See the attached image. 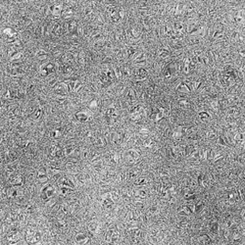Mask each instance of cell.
Segmentation results:
<instances>
[{
  "label": "cell",
  "mask_w": 245,
  "mask_h": 245,
  "mask_svg": "<svg viewBox=\"0 0 245 245\" xmlns=\"http://www.w3.org/2000/svg\"><path fill=\"white\" fill-rule=\"evenodd\" d=\"M54 193H55V188L52 185H46L41 190V198L46 201L47 199L51 198L54 195Z\"/></svg>",
  "instance_id": "1"
},
{
  "label": "cell",
  "mask_w": 245,
  "mask_h": 245,
  "mask_svg": "<svg viewBox=\"0 0 245 245\" xmlns=\"http://www.w3.org/2000/svg\"><path fill=\"white\" fill-rule=\"evenodd\" d=\"M76 117H77L78 121H80V123H85L90 119L91 116L87 111H80L76 114Z\"/></svg>",
  "instance_id": "2"
},
{
  "label": "cell",
  "mask_w": 245,
  "mask_h": 245,
  "mask_svg": "<svg viewBox=\"0 0 245 245\" xmlns=\"http://www.w3.org/2000/svg\"><path fill=\"white\" fill-rule=\"evenodd\" d=\"M142 115H143V112H142V108L141 107H136V109L133 110V111L131 113V119L132 120H140L142 118Z\"/></svg>",
  "instance_id": "3"
},
{
  "label": "cell",
  "mask_w": 245,
  "mask_h": 245,
  "mask_svg": "<svg viewBox=\"0 0 245 245\" xmlns=\"http://www.w3.org/2000/svg\"><path fill=\"white\" fill-rule=\"evenodd\" d=\"M106 240L108 242H116L119 240V233L115 232L114 230H109L106 235Z\"/></svg>",
  "instance_id": "4"
},
{
  "label": "cell",
  "mask_w": 245,
  "mask_h": 245,
  "mask_svg": "<svg viewBox=\"0 0 245 245\" xmlns=\"http://www.w3.org/2000/svg\"><path fill=\"white\" fill-rule=\"evenodd\" d=\"M89 237L87 236L86 234H84V233H78V234L76 236V241H77V243L78 244H86L89 242Z\"/></svg>",
  "instance_id": "5"
},
{
  "label": "cell",
  "mask_w": 245,
  "mask_h": 245,
  "mask_svg": "<svg viewBox=\"0 0 245 245\" xmlns=\"http://www.w3.org/2000/svg\"><path fill=\"white\" fill-rule=\"evenodd\" d=\"M114 200L112 199V194H108L104 197L103 199V206L106 208V209H110L112 206L114 205Z\"/></svg>",
  "instance_id": "6"
},
{
  "label": "cell",
  "mask_w": 245,
  "mask_h": 245,
  "mask_svg": "<svg viewBox=\"0 0 245 245\" xmlns=\"http://www.w3.org/2000/svg\"><path fill=\"white\" fill-rule=\"evenodd\" d=\"M126 156H128L129 161L133 162V161H136V159H138L139 154H138V152L136 151L134 149H131V150H129L126 152Z\"/></svg>",
  "instance_id": "7"
},
{
  "label": "cell",
  "mask_w": 245,
  "mask_h": 245,
  "mask_svg": "<svg viewBox=\"0 0 245 245\" xmlns=\"http://www.w3.org/2000/svg\"><path fill=\"white\" fill-rule=\"evenodd\" d=\"M87 229H88V230L91 233L96 234V233H98V232H99V225H98V222H91L88 224Z\"/></svg>",
  "instance_id": "8"
},
{
  "label": "cell",
  "mask_w": 245,
  "mask_h": 245,
  "mask_svg": "<svg viewBox=\"0 0 245 245\" xmlns=\"http://www.w3.org/2000/svg\"><path fill=\"white\" fill-rule=\"evenodd\" d=\"M45 66H46V68H43V67H42L40 69V74L43 76V77H46V76H48L50 73H52L54 71V68H53V66L51 64H46Z\"/></svg>",
  "instance_id": "9"
},
{
  "label": "cell",
  "mask_w": 245,
  "mask_h": 245,
  "mask_svg": "<svg viewBox=\"0 0 245 245\" xmlns=\"http://www.w3.org/2000/svg\"><path fill=\"white\" fill-rule=\"evenodd\" d=\"M105 116L107 119H113V118H116L117 116V111H116V109L114 108H112V107H110V108H108L106 110V113H105Z\"/></svg>",
  "instance_id": "10"
},
{
  "label": "cell",
  "mask_w": 245,
  "mask_h": 245,
  "mask_svg": "<svg viewBox=\"0 0 245 245\" xmlns=\"http://www.w3.org/2000/svg\"><path fill=\"white\" fill-rule=\"evenodd\" d=\"M80 86H81V83H80V81H78V80H73L71 84H70V88H71V90L73 92L78 91V89L80 88Z\"/></svg>",
  "instance_id": "11"
},
{
  "label": "cell",
  "mask_w": 245,
  "mask_h": 245,
  "mask_svg": "<svg viewBox=\"0 0 245 245\" xmlns=\"http://www.w3.org/2000/svg\"><path fill=\"white\" fill-rule=\"evenodd\" d=\"M146 76H147V72L144 69H138L136 72V77L137 80H143V78H145Z\"/></svg>",
  "instance_id": "12"
},
{
  "label": "cell",
  "mask_w": 245,
  "mask_h": 245,
  "mask_svg": "<svg viewBox=\"0 0 245 245\" xmlns=\"http://www.w3.org/2000/svg\"><path fill=\"white\" fill-rule=\"evenodd\" d=\"M53 151H51V155L52 156H58L60 157L62 155V150L61 148L59 147V146H55V147H53Z\"/></svg>",
  "instance_id": "13"
},
{
  "label": "cell",
  "mask_w": 245,
  "mask_h": 245,
  "mask_svg": "<svg viewBox=\"0 0 245 245\" xmlns=\"http://www.w3.org/2000/svg\"><path fill=\"white\" fill-rule=\"evenodd\" d=\"M65 84L64 83H60V84H58L57 86H56V91L58 92V93H62V94H64V93H67V88L65 87L64 88V86Z\"/></svg>",
  "instance_id": "14"
},
{
  "label": "cell",
  "mask_w": 245,
  "mask_h": 245,
  "mask_svg": "<svg viewBox=\"0 0 245 245\" xmlns=\"http://www.w3.org/2000/svg\"><path fill=\"white\" fill-rule=\"evenodd\" d=\"M37 179H38V181H40L41 182H45L47 181V176L43 173V172H39Z\"/></svg>",
  "instance_id": "15"
},
{
  "label": "cell",
  "mask_w": 245,
  "mask_h": 245,
  "mask_svg": "<svg viewBox=\"0 0 245 245\" xmlns=\"http://www.w3.org/2000/svg\"><path fill=\"white\" fill-rule=\"evenodd\" d=\"M2 141V136H1V133H0V143H1Z\"/></svg>",
  "instance_id": "16"
}]
</instances>
